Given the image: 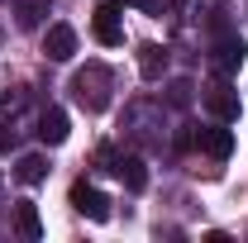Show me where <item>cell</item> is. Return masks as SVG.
Segmentation results:
<instances>
[{
  "mask_svg": "<svg viewBox=\"0 0 248 243\" xmlns=\"http://www.w3.org/2000/svg\"><path fill=\"white\" fill-rule=\"evenodd\" d=\"M72 91H77V100H81V105H86L91 115H100V110L110 105V72H105L100 62H91L86 72H77Z\"/></svg>",
  "mask_w": 248,
  "mask_h": 243,
  "instance_id": "obj_1",
  "label": "cell"
},
{
  "mask_svg": "<svg viewBox=\"0 0 248 243\" xmlns=\"http://www.w3.org/2000/svg\"><path fill=\"white\" fill-rule=\"evenodd\" d=\"M91 33H95V43H105V48H120V43H124L120 0H105V5H95V15H91Z\"/></svg>",
  "mask_w": 248,
  "mask_h": 243,
  "instance_id": "obj_2",
  "label": "cell"
},
{
  "mask_svg": "<svg viewBox=\"0 0 248 243\" xmlns=\"http://www.w3.org/2000/svg\"><path fill=\"white\" fill-rule=\"evenodd\" d=\"M72 210L95 219V224H105V219H110V200H105V191H95L91 182H77L72 186Z\"/></svg>",
  "mask_w": 248,
  "mask_h": 243,
  "instance_id": "obj_3",
  "label": "cell"
},
{
  "mask_svg": "<svg viewBox=\"0 0 248 243\" xmlns=\"http://www.w3.org/2000/svg\"><path fill=\"white\" fill-rule=\"evenodd\" d=\"M67 134H72V120H67V110L48 105V110L38 115V138H43L48 148H58V143H67Z\"/></svg>",
  "mask_w": 248,
  "mask_h": 243,
  "instance_id": "obj_4",
  "label": "cell"
},
{
  "mask_svg": "<svg viewBox=\"0 0 248 243\" xmlns=\"http://www.w3.org/2000/svg\"><path fill=\"white\" fill-rule=\"evenodd\" d=\"M43 53H48V62H67L77 53V33L67 29V24H53V29L43 33Z\"/></svg>",
  "mask_w": 248,
  "mask_h": 243,
  "instance_id": "obj_5",
  "label": "cell"
},
{
  "mask_svg": "<svg viewBox=\"0 0 248 243\" xmlns=\"http://www.w3.org/2000/svg\"><path fill=\"white\" fill-rule=\"evenodd\" d=\"M110 172H115V177H120L124 186H129V191H143V186H148V167H143L139 157H120V152H115Z\"/></svg>",
  "mask_w": 248,
  "mask_h": 243,
  "instance_id": "obj_6",
  "label": "cell"
},
{
  "mask_svg": "<svg viewBox=\"0 0 248 243\" xmlns=\"http://www.w3.org/2000/svg\"><path fill=\"white\" fill-rule=\"evenodd\" d=\"M201 148L210 152L215 162H224V157L234 152V134H229V129H201Z\"/></svg>",
  "mask_w": 248,
  "mask_h": 243,
  "instance_id": "obj_7",
  "label": "cell"
},
{
  "mask_svg": "<svg viewBox=\"0 0 248 243\" xmlns=\"http://www.w3.org/2000/svg\"><path fill=\"white\" fill-rule=\"evenodd\" d=\"M15 229H19L24 239H43V219H38V205H33V200H19V205H15Z\"/></svg>",
  "mask_w": 248,
  "mask_h": 243,
  "instance_id": "obj_8",
  "label": "cell"
},
{
  "mask_svg": "<svg viewBox=\"0 0 248 243\" xmlns=\"http://www.w3.org/2000/svg\"><path fill=\"white\" fill-rule=\"evenodd\" d=\"M43 177H48V162H43L38 152H29V157L15 162V182H19V186H38Z\"/></svg>",
  "mask_w": 248,
  "mask_h": 243,
  "instance_id": "obj_9",
  "label": "cell"
},
{
  "mask_svg": "<svg viewBox=\"0 0 248 243\" xmlns=\"http://www.w3.org/2000/svg\"><path fill=\"white\" fill-rule=\"evenodd\" d=\"M205 105L215 110L219 120H234V115H239V95L229 91V86H215V91H205Z\"/></svg>",
  "mask_w": 248,
  "mask_h": 243,
  "instance_id": "obj_10",
  "label": "cell"
},
{
  "mask_svg": "<svg viewBox=\"0 0 248 243\" xmlns=\"http://www.w3.org/2000/svg\"><path fill=\"white\" fill-rule=\"evenodd\" d=\"M162 67H167V53H162L157 43H143V48H139V72H143L148 81H157V76H162Z\"/></svg>",
  "mask_w": 248,
  "mask_h": 243,
  "instance_id": "obj_11",
  "label": "cell"
},
{
  "mask_svg": "<svg viewBox=\"0 0 248 243\" xmlns=\"http://www.w3.org/2000/svg\"><path fill=\"white\" fill-rule=\"evenodd\" d=\"M215 53H219V58H215L219 72H234V67H244V53H248V48H244V38H224Z\"/></svg>",
  "mask_w": 248,
  "mask_h": 243,
  "instance_id": "obj_12",
  "label": "cell"
},
{
  "mask_svg": "<svg viewBox=\"0 0 248 243\" xmlns=\"http://www.w3.org/2000/svg\"><path fill=\"white\" fill-rule=\"evenodd\" d=\"M19 105H24V91H5L0 95V110H5V115H15Z\"/></svg>",
  "mask_w": 248,
  "mask_h": 243,
  "instance_id": "obj_13",
  "label": "cell"
},
{
  "mask_svg": "<svg viewBox=\"0 0 248 243\" xmlns=\"http://www.w3.org/2000/svg\"><path fill=\"white\" fill-rule=\"evenodd\" d=\"M120 5H139L143 15H162L167 10V0H120Z\"/></svg>",
  "mask_w": 248,
  "mask_h": 243,
  "instance_id": "obj_14",
  "label": "cell"
},
{
  "mask_svg": "<svg viewBox=\"0 0 248 243\" xmlns=\"http://www.w3.org/2000/svg\"><path fill=\"white\" fill-rule=\"evenodd\" d=\"M191 100V81H172V105H186Z\"/></svg>",
  "mask_w": 248,
  "mask_h": 243,
  "instance_id": "obj_15",
  "label": "cell"
},
{
  "mask_svg": "<svg viewBox=\"0 0 248 243\" xmlns=\"http://www.w3.org/2000/svg\"><path fill=\"white\" fill-rule=\"evenodd\" d=\"M10 143H15V129H10V134L0 129V148H10Z\"/></svg>",
  "mask_w": 248,
  "mask_h": 243,
  "instance_id": "obj_16",
  "label": "cell"
}]
</instances>
